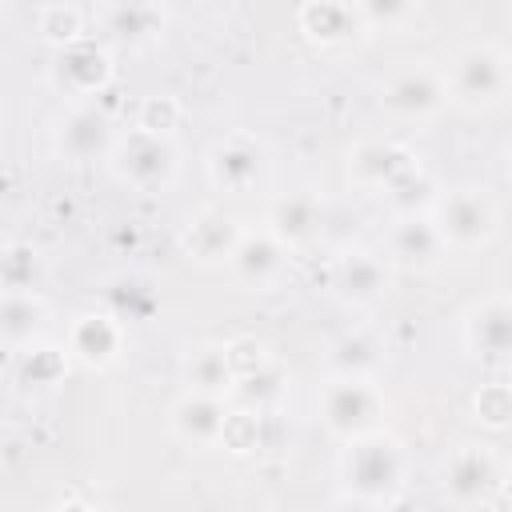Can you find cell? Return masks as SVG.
Here are the masks:
<instances>
[{"label": "cell", "mask_w": 512, "mask_h": 512, "mask_svg": "<svg viewBox=\"0 0 512 512\" xmlns=\"http://www.w3.org/2000/svg\"><path fill=\"white\" fill-rule=\"evenodd\" d=\"M444 104H448V84L440 72H432L424 64L388 76L380 88V108L392 120H416L420 124V120H432Z\"/></svg>", "instance_id": "cell-7"}, {"label": "cell", "mask_w": 512, "mask_h": 512, "mask_svg": "<svg viewBox=\"0 0 512 512\" xmlns=\"http://www.w3.org/2000/svg\"><path fill=\"white\" fill-rule=\"evenodd\" d=\"M444 248H448V244H444L436 220L424 216V212H404V216L392 224V232H388V256H392L400 268H408V272H424V268L440 264Z\"/></svg>", "instance_id": "cell-11"}, {"label": "cell", "mask_w": 512, "mask_h": 512, "mask_svg": "<svg viewBox=\"0 0 512 512\" xmlns=\"http://www.w3.org/2000/svg\"><path fill=\"white\" fill-rule=\"evenodd\" d=\"M264 176V148L248 136H228L208 152V180L228 192V196H244L248 188H256Z\"/></svg>", "instance_id": "cell-10"}, {"label": "cell", "mask_w": 512, "mask_h": 512, "mask_svg": "<svg viewBox=\"0 0 512 512\" xmlns=\"http://www.w3.org/2000/svg\"><path fill=\"white\" fill-rule=\"evenodd\" d=\"M124 348V324L116 312H88L68 332V352L84 368H108Z\"/></svg>", "instance_id": "cell-15"}, {"label": "cell", "mask_w": 512, "mask_h": 512, "mask_svg": "<svg viewBox=\"0 0 512 512\" xmlns=\"http://www.w3.org/2000/svg\"><path fill=\"white\" fill-rule=\"evenodd\" d=\"M224 400H228V396L188 388V392L172 404V412H168L172 432H176L184 444H192V448H212V444H220V440H224V428H228V416H232Z\"/></svg>", "instance_id": "cell-9"}, {"label": "cell", "mask_w": 512, "mask_h": 512, "mask_svg": "<svg viewBox=\"0 0 512 512\" xmlns=\"http://www.w3.org/2000/svg\"><path fill=\"white\" fill-rule=\"evenodd\" d=\"M380 416H384V396L376 392V384L368 376H340L324 384L320 392V424L340 436L344 444L364 436V432H376L380 428Z\"/></svg>", "instance_id": "cell-3"}, {"label": "cell", "mask_w": 512, "mask_h": 512, "mask_svg": "<svg viewBox=\"0 0 512 512\" xmlns=\"http://www.w3.org/2000/svg\"><path fill=\"white\" fill-rule=\"evenodd\" d=\"M508 60L504 52H496L492 44H468L456 52V60L444 72L448 84V100H456L460 108H492L504 100L508 92Z\"/></svg>", "instance_id": "cell-2"}, {"label": "cell", "mask_w": 512, "mask_h": 512, "mask_svg": "<svg viewBox=\"0 0 512 512\" xmlns=\"http://www.w3.org/2000/svg\"><path fill=\"white\" fill-rule=\"evenodd\" d=\"M384 196H388V204H392L400 216H404V212H424V208L436 204V184H432V176L416 164V168H408Z\"/></svg>", "instance_id": "cell-26"}, {"label": "cell", "mask_w": 512, "mask_h": 512, "mask_svg": "<svg viewBox=\"0 0 512 512\" xmlns=\"http://www.w3.org/2000/svg\"><path fill=\"white\" fill-rule=\"evenodd\" d=\"M52 80L72 92V96H88V92H100L108 80H112V60L100 44L92 40H72L56 52V64H52Z\"/></svg>", "instance_id": "cell-13"}, {"label": "cell", "mask_w": 512, "mask_h": 512, "mask_svg": "<svg viewBox=\"0 0 512 512\" xmlns=\"http://www.w3.org/2000/svg\"><path fill=\"white\" fill-rule=\"evenodd\" d=\"M508 164H512V160H508Z\"/></svg>", "instance_id": "cell-35"}, {"label": "cell", "mask_w": 512, "mask_h": 512, "mask_svg": "<svg viewBox=\"0 0 512 512\" xmlns=\"http://www.w3.org/2000/svg\"><path fill=\"white\" fill-rule=\"evenodd\" d=\"M112 144H116L112 124L96 108H76L56 128V152L68 156V160H96V156L112 152Z\"/></svg>", "instance_id": "cell-18"}, {"label": "cell", "mask_w": 512, "mask_h": 512, "mask_svg": "<svg viewBox=\"0 0 512 512\" xmlns=\"http://www.w3.org/2000/svg\"><path fill=\"white\" fill-rule=\"evenodd\" d=\"M332 288L344 304H376L388 292V268L372 252H344L332 264Z\"/></svg>", "instance_id": "cell-16"}, {"label": "cell", "mask_w": 512, "mask_h": 512, "mask_svg": "<svg viewBox=\"0 0 512 512\" xmlns=\"http://www.w3.org/2000/svg\"><path fill=\"white\" fill-rule=\"evenodd\" d=\"M380 344L368 336V332H348L332 344V368L340 376H372L376 364H380Z\"/></svg>", "instance_id": "cell-25"}, {"label": "cell", "mask_w": 512, "mask_h": 512, "mask_svg": "<svg viewBox=\"0 0 512 512\" xmlns=\"http://www.w3.org/2000/svg\"><path fill=\"white\" fill-rule=\"evenodd\" d=\"M64 368H68L64 352H56V348H28L24 360H20V372H24L20 380L36 384V388H48V384H56L64 376Z\"/></svg>", "instance_id": "cell-28"}, {"label": "cell", "mask_w": 512, "mask_h": 512, "mask_svg": "<svg viewBox=\"0 0 512 512\" xmlns=\"http://www.w3.org/2000/svg\"><path fill=\"white\" fill-rule=\"evenodd\" d=\"M280 396H284V372L276 364H268V360L248 368V372H240L232 380V388H228V400H236L248 412H272Z\"/></svg>", "instance_id": "cell-23"}, {"label": "cell", "mask_w": 512, "mask_h": 512, "mask_svg": "<svg viewBox=\"0 0 512 512\" xmlns=\"http://www.w3.org/2000/svg\"><path fill=\"white\" fill-rule=\"evenodd\" d=\"M240 240V228L224 216V212H200L196 220H188L184 228V252L212 264V260H228L232 248Z\"/></svg>", "instance_id": "cell-20"}, {"label": "cell", "mask_w": 512, "mask_h": 512, "mask_svg": "<svg viewBox=\"0 0 512 512\" xmlns=\"http://www.w3.org/2000/svg\"><path fill=\"white\" fill-rule=\"evenodd\" d=\"M408 168H416L412 152L396 140H360L352 152H348V176L360 184V188H376V192H388Z\"/></svg>", "instance_id": "cell-12"}, {"label": "cell", "mask_w": 512, "mask_h": 512, "mask_svg": "<svg viewBox=\"0 0 512 512\" xmlns=\"http://www.w3.org/2000/svg\"><path fill=\"white\" fill-rule=\"evenodd\" d=\"M4 284L8 288H32V248H12L4 260Z\"/></svg>", "instance_id": "cell-33"}, {"label": "cell", "mask_w": 512, "mask_h": 512, "mask_svg": "<svg viewBox=\"0 0 512 512\" xmlns=\"http://www.w3.org/2000/svg\"><path fill=\"white\" fill-rule=\"evenodd\" d=\"M0 324H4L8 348H20V344H28L40 332L44 304L32 296V288H8V296H4V320Z\"/></svg>", "instance_id": "cell-24"}, {"label": "cell", "mask_w": 512, "mask_h": 512, "mask_svg": "<svg viewBox=\"0 0 512 512\" xmlns=\"http://www.w3.org/2000/svg\"><path fill=\"white\" fill-rule=\"evenodd\" d=\"M108 300H112V308H116L120 320H140V316H148L152 304H156L152 288H144L140 280H120V284L108 292Z\"/></svg>", "instance_id": "cell-29"}, {"label": "cell", "mask_w": 512, "mask_h": 512, "mask_svg": "<svg viewBox=\"0 0 512 512\" xmlns=\"http://www.w3.org/2000/svg\"><path fill=\"white\" fill-rule=\"evenodd\" d=\"M232 380H236V364L228 356V344H200L188 352V360H184V384L188 388L228 396Z\"/></svg>", "instance_id": "cell-22"}, {"label": "cell", "mask_w": 512, "mask_h": 512, "mask_svg": "<svg viewBox=\"0 0 512 512\" xmlns=\"http://www.w3.org/2000/svg\"><path fill=\"white\" fill-rule=\"evenodd\" d=\"M496 488H500V468H496V456L484 444H460L448 456L444 472H440L444 500L448 504H460V508L488 504Z\"/></svg>", "instance_id": "cell-6"}, {"label": "cell", "mask_w": 512, "mask_h": 512, "mask_svg": "<svg viewBox=\"0 0 512 512\" xmlns=\"http://www.w3.org/2000/svg\"><path fill=\"white\" fill-rule=\"evenodd\" d=\"M356 12L372 28H396V24L408 20L412 0H356Z\"/></svg>", "instance_id": "cell-31"}, {"label": "cell", "mask_w": 512, "mask_h": 512, "mask_svg": "<svg viewBox=\"0 0 512 512\" xmlns=\"http://www.w3.org/2000/svg\"><path fill=\"white\" fill-rule=\"evenodd\" d=\"M112 172L136 188V192H160L168 188V180L176 176V148L168 136L148 132V128H132L112 144Z\"/></svg>", "instance_id": "cell-4"}, {"label": "cell", "mask_w": 512, "mask_h": 512, "mask_svg": "<svg viewBox=\"0 0 512 512\" xmlns=\"http://www.w3.org/2000/svg\"><path fill=\"white\" fill-rule=\"evenodd\" d=\"M360 12H356V0H308L300 8V28L312 44H344L352 40V32L360 28Z\"/></svg>", "instance_id": "cell-19"}, {"label": "cell", "mask_w": 512, "mask_h": 512, "mask_svg": "<svg viewBox=\"0 0 512 512\" xmlns=\"http://www.w3.org/2000/svg\"><path fill=\"white\" fill-rule=\"evenodd\" d=\"M472 412L484 428H508L512 424V384H484L472 396Z\"/></svg>", "instance_id": "cell-27"}, {"label": "cell", "mask_w": 512, "mask_h": 512, "mask_svg": "<svg viewBox=\"0 0 512 512\" xmlns=\"http://www.w3.org/2000/svg\"><path fill=\"white\" fill-rule=\"evenodd\" d=\"M324 228V208L312 192H292V196H280L268 212V232L284 244V248H304L320 236Z\"/></svg>", "instance_id": "cell-17"}, {"label": "cell", "mask_w": 512, "mask_h": 512, "mask_svg": "<svg viewBox=\"0 0 512 512\" xmlns=\"http://www.w3.org/2000/svg\"><path fill=\"white\" fill-rule=\"evenodd\" d=\"M432 220H436L444 244H452V248H484L496 236L500 212H496V204H492V196L484 188H452V192L436 196Z\"/></svg>", "instance_id": "cell-5"}, {"label": "cell", "mask_w": 512, "mask_h": 512, "mask_svg": "<svg viewBox=\"0 0 512 512\" xmlns=\"http://www.w3.org/2000/svg\"><path fill=\"white\" fill-rule=\"evenodd\" d=\"M284 244L264 228V232H240L232 256H228V268L240 284L248 288H272L284 272Z\"/></svg>", "instance_id": "cell-14"}, {"label": "cell", "mask_w": 512, "mask_h": 512, "mask_svg": "<svg viewBox=\"0 0 512 512\" xmlns=\"http://www.w3.org/2000/svg\"><path fill=\"white\" fill-rule=\"evenodd\" d=\"M340 484L344 500L356 504H392L404 488V448L388 432H364L348 440L340 456Z\"/></svg>", "instance_id": "cell-1"}, {"label": "cell", "mask_w": 512, "mask_h": 512, "mask_svg": "<svg viewBox=\"0 0 512 512\" xmlns=\"http://www.w3.org/2000/svg\"><path fill=\"white\" fill-rule=\"evenodd\" d=\"M108 32L120 44H148L164 32V8L156 0H116L108 8Z\"/></svg>", "instance_id": "cell-21"}, {"label": "cell", "mask_w": 512, "mask_h": 512, "mask_svg": "<svg viewBox=\"0 0 512 512\" xmlns=\"http://www.w3.org/2000/svg\"><path fill=\"white\" fill-rule=\"evenodd\" d=\"M464 348L476 360L508 364L512 360V296H488L464 312L460 324Z\"/></svg>", "instance_id": "cell-8"}, {"label": "cell", "mask_w": 512, "mask_h": 512, "mask_svg": "<svg viewBox=\"0 0 512 512\" xmlns=\"http://www.w3.org/2000/svg\"><path fill=\"white\" fill-rule=\"evenodd\" d=\"M176 120H180V104L176 100H168V96H152V100H144V108H140V128H148V132H160V136H168L172 128H176Z\"/></svg>", "instance_id": "cell-32"}, {"label": "cell", "mask_w": 512, "mask_h": 512, "mask_svg": "<svg viewBox=\"0 0 512 512\" xmlns=\"http://www.w3.org/2000/svg\"><path fill=\"white\" fill-rule=\"evenodd\" d=\"M500 492H504V500H512V468L500 476Z\"/></svg>", "instance_id": "cell-34"}, {"label": "cell", "mask_w": 512, "mask_h": 512, "mask_svg": "<svg viewBox=\"0 0 512 512\" xmlns=\"http://www.w3.org/2000/svg\"><path fill=\"white\" fill-rule=\"evenodd\" d=\"M40 36L52 40V44H60V48L72 44V40H80V16H76V8H64V4L48 8L40 16Z\"/></svg>", "instance_id": "cell-30"}]
</instances>
